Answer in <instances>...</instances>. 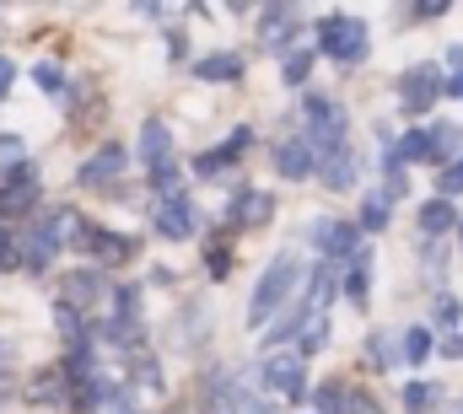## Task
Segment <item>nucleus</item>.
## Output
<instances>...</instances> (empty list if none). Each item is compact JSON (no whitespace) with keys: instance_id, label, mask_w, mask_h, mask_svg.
Masks as SVG:
<instances>
[{"instance_id":"9d476101","label":"nucleus","mask_w":463,"mask_h":414,"mask_svg":"<svg viewBox=\"0 0 463 414\" xmlns=\"http://www.w3.org/2000/svg\"><path fill=\"white\" fill-rule=\"evenodd\" d=\"M242 404H248V393H242V382L232 372H211L205 377V388H200V409L205 414H237Z\"/></svg>"},{"instance_id":"1a4fd4ad","label":"nucleus","mask_w":463,"mask_h":414,"mask_svg":"<svg viewBox=\"0 0 463 414\" xmlns=\"http://www.w3.org/2000/svg\"><path fill=\"white\" fill-rule=\"evenodd\" d=\"M248 146H253V124H237L216 151H200V156H194V173H200V178L227 173V162H242V156H248Z\"/></svg>"},{"instance_id":"2f4dec72","label":"nucleus","mask_w":463,"mask_h":414,"mask_svg":"<svg viewBox=\"0 0 463 414\" xmlns=\"http://www.w3.org/2000/svg\"><path fill=\"white\" fill-rule=\"evenodd\" d=\"M307 71H313V49H297V54H286V65H280L286 87H302V81H307Z\"/></svg>"},{"instance_id":"e433bc0d","label":"nucleus","mask_w":463,"mask_h":414,"mask_svg":"<svg viewBox=\"0 0 463 414\" xmlns=\"http://www.w3.org/2000/svg\"><path fill=\"white\" fill-rule=\"evenodd\" d=\"M431 317H437V328H453V323L463 317V302L453 296V291H442V296H437V307H431Z\"/></svg>"},{"instance_id":"20e7f679","label":"nucleus","mask_w":463,"mask_h":414,"mask_svg":"<svg viewBox=\"0 0 463 414\" xmlns=\"http://www.w3.org/2000/svg\"><path fill=\"white\" fill-rule=\"evenodd\" d=\"M442 87H448V76H442V65H410L404 76H399V108L410 113V118H426L437 98H442Z\"/></svg>"},{"instance_id":"a211bd4d","label":"nucleus","mask_w":463,"mask_h":414,"mask_svg":"<svg viewBox=\"0 0 463 414\" xmlns=\"http://www.w3.org/2000/svg\"><path fill=\"white\" fill-rule=\"evenodd\" d=\"M458 221H463V215L453 210V200H442V194L420 205V231H426V242H437L442 231H458Z\"/></svg>"},{"instance_id":"79ce46f5","label":"nucleus","mask_w":463,"mask_h":414,"mask_svg":"<svg viewBox=\"0 0 463 414\" xmlns=\"http://www.w3.org/2000/svg\"><path fill=\"white\" fill-rule=\"evenodd\" d=\"M448 16V5H410V22H437Z\"/></svg>"},{"instance_id":"f704fd0d","label":"nucleus","mask_w":463,"mask_h":414,"mask_svg":"<svg viewBox=\"0 0 463 414\" xmlns=\"http://www.w3.org/2000/svg\"><path fill=\"white\" fill-rule=\"evenodd\" d=\"M16 183H38V173H33V162H22V156L0 167V189H16Z\"/></svg>"},{"instance_id":"a18cd8bd","label":"nucleus","mask_w":463,"mask_h":414,"mask_svg":"<svg viewBox=\"0 0 463 414\" xmlns=\"http://www.w3.org/2000/svg\"><path fill=\"white\" fill-rule=\"evenodd\" d=\"M11 76H16V65H11V60H5V54H0V103H5V98H11Z\"/></svg>"},{"instance_id":"c03bdc74","label":"nucleus","mask_w":463,"mask_h":414,"mask_svg":"<svg viewBox=\"0 0 463 414\" xmlns=\"http://www.w3.org/2000/svg\"><path fill=\"white\" fill-rule=\"evenodd\" d=\"M437 350H442V355H448V361H463V334H448V339H442V344H437Z\"/></svg>"},{"instance_id":"4c0bfd02","label":"nucleus","mask_w":463,"mask_h":414,"mask_svg":"<svg viewBox=\"0 0 463 414\" xmlns=\"http://www.w3.org/2000/svg\"><path fill=\"white\" fill-rule=\"evenodd\" d=\"M33 81H38V92H49V98H60V87H65V76H60V65H49V60H43V65L33 71Z\"/></svg>"},{"instance_id":"a19ab883","label":"nucleus","mask_w":463,"mask_h":414,"mask_svg":"<svg viewBox=\"0 0 463 414\" xmlns=\"http://www.w3.org/2000/svg\"><path fill=\"white\" fill-rule=\"evenodd\" d=\"M205 269H211V275H216V280H222V275H227V269H232L227 248H211V253H205Z\"/></svg>"},{"instance_id":"72a5a7b5","label":"nucleus","mask_w":463,"mask_h":414,"mask_svg":"<svg viewBox=\"0 0 463 414\" xmlns=\"http://www.w3.org/2000/svg\"><path fill=\"white\" fill-rule=\"evenodd\" d=\"M437 194H442V200H458V194H463V156H458V162H448V167L437 173Z\"/></svg>"},{"instance_id":"5701e85b","label":"nucleus","mask_w":463,"mask_h":414,"mask_svg":"<svg viewBox=\"0 0 463 414\" xmlns=\"http://www.w3.org/2000/svg\"><path fill=\"white\" fill-rule=\"evenodd\" d=\"M463 156V129L458 124H431V162H458Z\"/></svg>"},{"instance_id":"6e6552de","label":"nucleus","mask_w":463,"mask_h":414,"mask_svg":"<svg viewBox=\"0 0 463 414\" xmlns=\"http://www.w3.org/2000/svg\"><path fill=\"white\" fill-rule=\"evenodd\" d=\"M103 296H114V291H109V280H103V269H71V275L60 280V302H65V307H76L81 317L98 307Z\"/></svg>"},{"instance_id":"b1692460","label":"nucleus","mask_w":463,"mask_h":414,"mask_svg":"<svg viewBox=\"0 0 463 414\" xmlns=\"http://www.w3.org/2000/svg\"><path fill=\"white\" fill-rule=\"evenodd\" d=\"M329 344V317L324 312H307V323H302V334H297V355L307 361V355H318Z\"/></svg>"},{"instance_id":"cd10ccee","label":"nucleus","mask_w":463,"mask_h":414,"mask_svg":"<svg viewBox=\"0 0 463 414\" xmlns=\"http://www.w3.org/2000/svg\"><path fill=\"white\" fill-rule=\"evenodd\" d=\"M366 361L388 372V366H399V361H404V350L393 344V334H366Z\"/></svg>"},{"instance_id":"ea45409f","label":"nucleus","mask_w":463,"mask_h":414,"mask_svg":"<svg viewBox=\"0 0 463 414\" xmlns=\"http://www.w3.org/2000/svg\"><path fill=\"white\" fill-rule=\"evenodd\" d=\"M345 414H383V404H377V399H372V393H350Z\"/></svg>"},{"instance_id":"a878e982","label":"nucleus","mask_w":463,"mask_h":414,"mask_svg":"<svg viewBox=\"0 0 463 414\" xmlns=\"http://www.w3.org/2000/svg\"><path fill=\"white\" fill-rule=\"evenodd\" d=\"M388 151H393L399 162H431V129H410V135L393 140Z\"/></svg>"},{"instance_id":"dca6fc26","label":"nucleus","mask_w":463,"mask_h":414,"mask_svg":"<svg viewBox=\"0 0 463 414\" xmlns=\"http://www.w3.org/2000/svg\"><path fill=\"white\" fill-rule=\"evenodd\" d=\"M318 183H324V189H335V194L355 189V156H350V146L329 151V156H318Z\"/></svg>"},{"instance_id":"ddd939ff","label":"nucleus","mask_w":463,"mask_h":414,"mask_svg":"<svg viewBox=\"0 0 463 414\" xmlns=\"http://www.w3.org/2000/svg\"><path fill=\"white\" fill-rule=\"evenodd\" d=\"M27 399H33V404H49V409H71V377H65V366L38 372L33 388H27Z\"/></svg>"},{"instance_id":"412c9836","label":"nucleus","mask_w":463,"mask_h":414,"mask_svg":"<svg viewBox=\"0 0 463 414\" xmlns=\"http://www.w3.org/2000/svg\"><path fill=\"white\" fill-rule=\"evenodd\" d=\"M340 286H345V302H350V307H366V302H372V253H361V259L350 264Z\"/></svg>"},{"instance_id":"aec40b11","label":"nucleus","mask_w":463,"mask_h":414,"mask_svg":"<svg viewBox=\"0 0 463 414\" xmlns=\"http://www.w3.org/2000/svg\"><path fill=\"white\" fill-rule=\"evenodd\" d=\"M194 76H200V81H216V87L242 81V54H205V60L194 65Z\"/></svg>"},{"instance_id":"39448f33","label":"nucleus","mask_w":463,"mask_h":414,"mask_svg":"<svg viewBox=\"0 0 463 414\" xmlns=\"http://www.w3.org/2000/svg\"><path fill=\"white\" fill-rule=\"evenodd\" d=\"M302 113H307V146L318 156H329V151L345 146V108L335 103V98H307Z\"/></svg>"},{"instance_id":"6ab92c4d","label":"nucleus","mask_w":463,"mask_h":414,"mask_svg":"<svg viewBox=\"0 0 463 414\" xmlns=\"http://www.w3.org/2000/svg\"><path fill=\"white\" fill-rule=\"evenodd\" d=\"M335 291H340V269H335V264H318V269L307 275V312H329Z\"/></svg>"},{"instance_id":"2eb2a0df","label":"nucleus","mask_w":463,"mask_h":414,"mask_svg":"<svg viewBox=\"0 0 463 414\" xmlns=\"http://www.w3.org/2000/svg\"><path fill=\"white\" fill-rule=\"evenodd\" d=\"M81 248L92 253V264H118V259H129V253H135V242H129V237H118V231H103V226H87Z\"/></svg>"},{"instance_id":"c85d7f7f","label":"nucleus","mask_w":463,"mask_h":414,"mask_svg":"<svg viewBox=\"0 0 463 414\" xmlns=\"http://www.w3.org/2000/svg\"><path fill=\"white\" fill-rule=\"evenodd\" d=\"M437 399H442L437 382H404V409L410 414H431L437 409Z\"/></svg>"},{"instance_id":"f8f14e48","label":"nucleus","mask_w":463,"mask_h":414,"mask_svg":"<svg viewBox=\"0 0 463 414\" xmlns=\"http://www.w3.org/2000/svg\"><path fill=\"white\" fill-rule=\"evenodd\" d=\"M297 22H302L297 5H264V11H259V38H264V49L280 54V49L297 38Z\"/></svg>"},{"instance_id":"7c9ffc66","label":"nucleus","mask_w":463,"mask_h":414,"mask_svg":"<svg viewBox=\"0 0 463 414\" xmlns=\"http://www.w3.org/2000/svg\"><path fill=\"white\" fill-rule=\"evenodd\" d=\"M388 205H393V200H388L383 189L366 194V200H361V231H383V226H388Z\"/></svg>"},{"instance_id":"c9c22d12","label":"nucleus","mask_w":463,"mask_h":414,"mask_svg":"<svg viewBox=\"0 0 463 414\" xmlns=\"http://www.w3.org/2000/svg\"><path fill=\"white\" fill-rule=\"evenodd\" d=\"M345 404H350V393L340 382H324L318 388V414H345Z\"/></svg>"},{"instance_id":"bb28decb","label":"nucleus","mask_w":463,"mask_h":414,"mask_svg":"<svg viewBox=\"0 0 463 414\" xmlns=\"http://www.w3.org/2000/svg\"><path fill=\"white\" fill-rule=\"evenodd\" d=\"M399 350H404V361H410V366H426V355L437 350V334L420 323V328H410V334H404V344H399Z\"/></svg>"},{"instance_id":"4468645a","label":"nucleus","mask_w":463,"mask_h":414,"mask_svg":"<svg viewBox=\"0 0 463 414\" xmlns=\"http://www.w3.org/2000/svg\"><path fill=\"white\" fill-rule=\"evenodd\" d=\"M156 231L167 237V242H184V237H194V205L178 194V200H162L156 205Z\"/></svg>"},{"instance_id":"f257e3e1","label":"nucleus","mask_w":463,"mask_h":414,"mask_svg":"<svg viewBox=\"0 0 463 414\" xmlns=\"http://www.w3.org/2000/svg\"><path fill=\"white\" fill-rule=\"evenodd\" d=\"M302 291H307V269H302V259H297V253H280V259L259 275V286H253V296H248V323L264 328L275 312H286Z\"/></svg>"},{"instance_id":"f03ea898","label":"nucleus","mask_w":463,"mask_h":414,"mask_svg":"<svg viewBox=\"0 0 463 414\" xmlns=\"http://www.w3.org/2000/svg\"><path fill=\"white\" fill-rule=\"evenodd\" d=\"M366 49H372V43H366V22H361V16L335 11V16L318 22V54H329L335 65H361Z\"/></svg>"},{"instance_id":"58836bf2","label":"nucleus","mask_w":463,"mask_h":414,"mask_svg":"<svg viewBox=\"0 0 463 414\" xmlns=\"http://www.w3.org/2000/svg\"><path fill=\"white\" fill-rule=\"evenodd\" d=\"M135 382H140L146 393H156V388H162V372H156V361H151V355H135Z\"/></svg>"},{"instance_id":"4be33fe9","label":"nucleus","mask_w":463,"mask_h":414,"mask_svg":"<svg viewBox=\"0 0 463 414\" xmlns=\"http://www.w3.org/2000/svg\"><path fill=\"white\" fill-rule=\"evenodd\" d=\"M140 156H146V167H162L167 156H173V135H167V124H146L140 129Z\"/></svg>"},{"instance_id":"c756f323","label":"nucleus","mask_w":463,"mask_h":414,"mask_svg":"<svg viewBox=\"0 0 463 414\" xmlns=\"http://www.w3.org/2000/svg\"><path fill=\"white\" fill-rule=\"evenodd\" d=\"M38 205V183H16V189H0V215H27Z\"/></svg>"},{"instance_id":"49530a36","label":"nucleus","mask_w":463,"mask_h":414,"mask_svg":"<svg viewBox=\"0 0 463 414\" xmlns=\"http://www.w3.org/2000/svg\"><path fill=\"white\" fill-rule=\"evenodd\" d=\"M442 98H458V103H463V71H458V76H448V87H442Z\"/></svg>"},{"instance_id":"37998d69","label":"nucleus","mask_w":463,"mask_h":414,"mask_svg":"<svg viewBox=\"0 0 463 414\" xmlns=\"http://www.w3.org/2000/svg\"><path fill=\"white\" fill-rule=\"evenodd\" d=\"M16 264H22V259H16V242L0 231V269H16Z\"/></svg>"},{"instance_id":"393cba45","label":"nucleus","mask_w":463,"mask_h":414,"mask_svg":"<svg viewBox=\"0 0 463 414\" xmlns=\"http://www.w3.org/2000/svg\"><path fill=\"white\" fill-rule=\"evenodd\" d=\"M54 323H60V334H65V344H71V350H87V344H92V339H87V317H81L76 307H65V302H60V307H54Z\"/></svg>"},{"instance_id":"f3484780","label":"nucleus","mask_w":463,"mask_h":414,"mask_svg":"<svg viewBox=\"0 0 463 414\" xmlns=\"http://www.w3.org/2000/svg\"><path fill=\"white\" fill-rule=\"evenodd\" d=\"M269 215H275V200L264 194V189H242L237 200H232V226H269Z\"/></svg>"},{"instance_id":"9b49d317","label":"nucleus","mask_w":463,"mask_h":414,"mask_svg":"<svg viewBox=\"0 0 463 414\" xmlns=\"http://www.w3.org/2000/svg\"><path fill=\"white\" fill-rule=\"evenodd\" d=\"M118 173H124V146H118V140H109V146H98V151L81 162L76 183H81V189H103V183H114Z\"/></svg>"},{"instance_id":"423d86ee","label":"nucleus","mask_w":463,"mask_h":414,"mask_svg":"<svg viewBox=\"0 0 463 414\" xmlns=\"http://www.w3.org/2000/svg\"><path fill=\"white\" fill-rule=\"evenodd\" d=\"M307 237H313V248L340 269V264H355L366 248H361V226H350V221H313L307 226Z\"/></svg>"},{"instance_id":"7ed1b4c3","label":"nucleus","mask_w":463,"mask_h":414,"mask_svg":"<svg viewBox=\"0 0 463 414\" xmlns=\"http://www.w3.org/2000/svg\"><path fill=\"white\" fill-rule=\"evenodd\" d=\"M259 382H264L269 393L291 399V404L307 399V372H302V355H297V350H264V361H259Z\"/></svg>"},{"instance_id":"de8ad7c7","label":"nucleus","mask_w":463,"mask_h":414,"mask_svg":"<svg viewBox=\"0 0 463 414\" xmlns=\"http://www.w3.org/2000/svg\"><path fill=\"white\" fill-rule=\"evenodd\" d=\"M237 414H269V409H264V404H253V399H248V404H242V409H237Z\"/></svg>"},{"instance_id":"0eeeda50","label":"nucleus","mask_w":463,"mask_h":414,"mask_svg":"<svg viewBox=\"0 0 463 414\" xmlns=\"http://www.w3.org/2000/svg\"><path fill=\"white\" fill-rule=\"evenodd\" d=\"M275 173H280L286 183H307V178H318V151L307 146V135H286V140L275 146Z\"/></svg>"},{"instance_id":"473e14b6","label":"nucleus","mask_w":463,"mask_h":414,"mask_svg":"<svg viewBox=\"0 0 463 414\" xmlns=\"http://www.w3.org/2000/svg\"><path fill=\"white\" fill-rule=\"evenodd\" d=\"M151 189H156V194H167V200H178V189H184V178H178V167H173V162H162V167H151Z\"/></svg>"},{"instance_id":"09e8293b","label":"nucleus","mask_w":463,"mask_h":414,"mask_svg":"<svg viewBox=\"0 0 463 414\" xmlns=\"http://www.w3.org/2000/svg\"><path fill=\"white\" fill-rule=\"evenodd\" d=\"M458 248H463V221H458Z\"/></svg>"}]
</instances>
